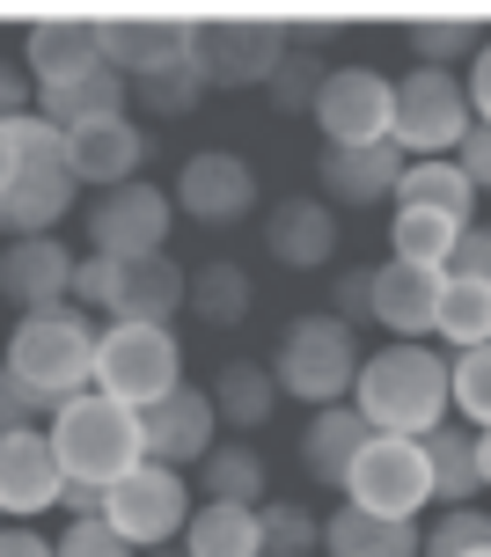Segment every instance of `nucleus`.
<instances>
[{
    "label": "nucleus",
    "instance_id": "nucleus-50",
    "mask_svg": "<svg viewBox=\"0 0 491 557\" xmlns=\"http://www.w3.org/2000/svg\"><path fill=\"white\" fill-rule=\"evenodd\" d=\"M477 484H484V492H491V425H484V433H477Z\"/></svg>",
    "mask_w": 491,
    "mask_h": 557
},
{
    "label": "nucleus",
    "instance_id": "nucleus-19",
    "mask_svg": "<svg viewBox=\"0 0 491 557\" xmlns=\"http://www.w3.org/2000/svg\"><path fill=\"white\" fill-rule=\"evenodd\" d=\"M59 455L45 441V425H29V433H0V513L8 521H29V513H45L59 506Z\"/></svg>",
    "mask_w": 491,
    "mask_h": 557
},
{
    "label": "nucleus",
    "instance_id": "nucleus-49",
    "mask_svg": "<svg viewBox=\"0 0 491 557\" xmlns=\"http://www.w3.org/2000/svg\"><path fill=\"white\" fill-rule=\"evenodd\" d=\"M59 506H66V521H88V513H103V492L96 484H59Z\"/></svg>",
    "mask_w": 491,
    "mask_h": 557
},
{
    "label": "nucleus",
    "instance_id": "nucleus-53",
    "mask_svg": "<svg viewBox=\"0 0 491 557\" xmlns=\"http://www.w3.org/2000/svg\"><path fill=\"white\" fill-rule=\"evenodd\" d=\"M477 557H491V550H477Z\"/></svg>",
    "mask_w": 491,
    "mask_h": 557
},
{
    "label": "nucleus",
    "instance_id": "nucleus-33",
    "mask_svg": "<svg viewBox=\"0 0 491 557\" xmlns=\"http://www.w3.org/2000/svg\"><path fill=\"white\" fill-rule=\"evenodd\" d=\"M418 447H426L433 499H440V506H477V492H484V484H477V441H469L463 425H433Z\"/></svg>",
    "mask_w": 491,
    "mask_h": 557
},
{
    "label": "nucleus",
    "instance_id": "nucleus-40",
    "mask_svg": "<svg viewBox=\"0 0 491 557\" xmlns=\"http://www.w3.org/2000/svg\"><path fill=\"white\" fill-rule=\"evenodd\" d=\"M404 45H410V59H418V66H447V74H455L463 59H477L484 29H477V23H410Z\"/></svg>",
    "mask_w": 491,
    "mask_h": 557
},
{
    "label": "nucleus",
    "instance_id": "nucleus-1",
    "mask_svg": "<svg viewBox=\"0 0 491 557\" xmlns=\"http://www.w3.org/2000/svg\"><path fill=\"white\" fill-rule=\"evenodd\" d=\"M353 411L389 441H426L447 425V360L433 345H382L375 360H359Z\"/></svg>",
    "mask_w": 491,
    "mask_h": 557
},
{
    "label": "nucleus",
    "instance_id": "nucleus-25",
    "mask_svg": "<svg viewBox=\"0 0 491 557\" xmlns=\"http://www.w3.org/2000/svg\"><path fill=\"white\" fill-rule=\"evenodd\" d=\"M133 88V103L147 117H192L206 96H213V82H206V59L192 52V23H184V52L169 59V66H155V74H139V82H125Z\"/></svg>",
    "mask_w": 491,
    "mask_h": 557
},
{
    "label": "nucleus",
    "instance_id": "nucleus-6",
    "mask_svg": "<svg viewBox=\"0 0 491 557\" xmlns=\"http://www.w3.org/2000/svg\"><path fill=\"white\" fill-rule=\"evenodd\" d=\"M176 382H184V345H176V331L96 323V374H88L96 396L125 404V411H147V404H162Z\"/></svg>",
    "mask_w": 491,
    "mask_h": 557
},
{
    "label": "nucleus",
    "instance_id": "nucleus-5",
    "mask_svg": "<svg viewBox=\"0 0 491 557\" xmlns=\"http://www.w3.org/2000/svg\"><path fill=\"white\" fill-rule=\"evenodd\" d=\"M74 301L103 308V323H147L169 331L184 315V264L176 257H82L74 264Z\"/></svg>",
    "mask_w": 491,
    "mask_h": 557
},
{
    "label": "nucleus",
    "instance_id": "nucleus-2",
    "mask_svg": "<svg viewBox=\"0 0 491 557\" xmlns=\"http://www.w3.org/2000/svg\"><path fill=\"white\" fill-rule=\"evenodd\" d=\"M0 367H8V374H15L45 411H59V404H66V396H82L88 374H96V315L74 308V301L37 308V315H23V323L8 331Z\"/></svg>",
    "mask_w": 491,
    "mask_h": 557
},
{
    "label": "nucleus",
    "instance_id": "nucleus-29",
    "mask_svg": "<svg viewBox=\"0 0 491 557\" xmlns=\"http://www.w3.org/2000/svg\"><path fill=\"white\" fill-rule=\"evenodd\" d=\"M396 206H418V213H440V221L469 227L477 221V184H469L455 162H404V176H396Z\"/></svg>",
    "mask_w": 491,
    "mask_h": 557
},
{
    "label": "nucleus",
    "instance_id": "nucleus-45",
    "mask_svg": "<svg viewBox=\"0 0 491 557\" xmlns=\"http://www.w3.org/2000/svg\"><path fill=\"white\" fill-rule=\"evenodd\" d=\"M455 169L477 184V198H491V125H469V133H463V147H455Z\"/></svg>",
    "mask_w": 491,
    "mask_h": 557
},
{
    "label": "nucleus",
    "instance_id": "nucleus-41",
    "mask_svg": "<svg viewBox=\"0 0 491 557\" xmlns=\"http://www.w3.org/2000/svg\"><path fill=\"white\" fill-rule=\"evenodd\" d=\"M330 315H337L345 331L375 323V264H345V272H337V286H330Z\"/></svg>",
    "mask_w": 491,
    "mask_h": 557
},
{
    "label": "nucleus",
    "instance_id": "nucleus-9",
    "mask_svg": "<svg viewBox=\"0 0 491 557\" xmlns=\"http://www.w3.org/2000/svg\"><path fill=\"white\" fill-rule=\"evenodd\" d=\"M337 492H345V506H359V513H382V521H418V513L433 506L426 447L375 433V441L353 455V470H345V484H337Z\"/></svg>",
    "mask_w": 491,
    "mask_h": 557
},
{
    "label": "nucleus",
    "instance_id": "nucleus-8",
    "mask_svg": "<svg viewBox=\"0 0 491 557\" xmlns=\"http://www.w3.org/2000/svg\"><path fill=\"white\" fill-rule=\"evenodd\" d=\"M192 506H198L192 476L162 470V462H133L118 484H103V521L118 529V543H133V550H162L169 535H184Z\"/></svg>",
    "mask_w": 491,
    "mask_h": 557
},
{
    "label": "nucleus",
    "instance_id": "nucleus-36",
    "mask_svg": "<svg viewBox=\"0 0 491 557\" xmlns=\"http://www.w3.org/2000/svg\"><path fill=\"white\" fill-rule=\"evenodd\" d=\"M257 550H265V557H316V550H323V521H316L308 506L265 499V506H257Z\"/></svg>",
    "mask_w": 491,
    "mask_h": 557
},
{
    "label": "nucleus",
    "instance_id": "nucleus-31",
    "mask_svg": "<svg viewBox=\"0 0 491 557\" xmlns=\"http://www.w3.org/2000/svg\"><path fill=\"white\" fill-rule=\"evenodd\" d=\"M192 499H220V506H265V455L249 441L213 447L192 476Z\"/></svg>",
    "mask_w": 491,
    "mask_h": 557
},
{
    "label": "nucleus",
    "instance_id": "nucleus-32",
    "mask_svg": "<svg viewBox=\"0 0 491 557\" xmlns=\"http://www.w3.org/2000/svg\"><path fill=\"white\" fill-rule=\"evenodd\" d=\"M184 557H265L257 550V506L198 499L184 521Z\"/></svg>",
    "mask_w": 491,
    "mask_h": 557
},
{
    "label": "nucleus",
    "instance_id": "nucleus-47",
    "mask_svg": "<svg viewBox=\"0 0 491 557\" xmlns=\"http://www.w3.org/2000/svg\"><path fill=\"white\" fill-rule=\"evenodd\" d=\"M0 557H52V535H37L29 521H0Z\"/></svg>",
    "mask_w": 491,
    "mask_h": 557
},
{
    "label": "nucleus",
    "instance_id": "nucleus-3",
    "mask_svg": "<svg viewBox=\"0 0 491 557\" xmlns=\"http://www.w3.org/2000/svg\"><path fill=\"white\" fill-rule=\"evenodd\" d=\"M359 337L330 315V308H308V315H294L286 331H279L272 345V382L279 396H294V404H316V411H330V404H353V382H359Z\"/></svg>",
    "mask_w": 491,
    "mask_h": 557
},
{
    "label": "nucleus",
    "instance_id": "nucleus-44",
    "mask_svg": "<svg viewBox=\"0 0 491 557\" xmlns=\"http://www.w3.org/2000/svg\"><path fill=\"white\" fill-rule=\"evenodd\" d=\"M37 418H45V404H37V396H29L23 382H15V374L0 367V433H29Z\"/></svg>",
    "mask_w": 491,
    "mask_h": 557
},
{
    "label": "nucleus",
    "instance_id": "nucleus-14",
    "mask_svg": "<svg viewBox=\"0 0 491 557\" xmlns=\"http://www.w3.org/2000/svg\"><path fill=\"white\" fill-rule=\"evenodd\" d=\"M192 52L213 88H265L286 59V23H192Z\"/></svg>",
    "mask_w": 491,
    "mask_h": 557
},
{
    "label": "nucleus",
    "instance_id": "nucleus-35",
    "mask_svg": "<svg viewBox=\"0 0 491 557\" xmlns=\"http://www.w3.org/2000/svg\"><path fill=\"white\" fill-rule=\"evenodd\" d=\"M455 243H463V227L440 221V213H418V206H396V213H389V250L404 257V264H440V272H447Z\"/></svg>",
    "mask_w": 491,
    "mask_h": 557
},
{
    "label": "nucleus",
    "instance_id": "nucleus-34",
    "mask_svg": "<svg viewBox=\"0 0 491 557\" xmlns=\"http://www.w3.org/2000/svg\"><path fill=\"white\" fill-rule=\"evenodd\" d=\"M433 331L447 337L455 352H469V345H491V286H477V278H455V272H447Z\"/></svg>",
    "mask_w": 491,
    "mask_h": 557
},
{
    "label": "nucleus",
    "instance_id": "nucleus-16",
    "mask_svg": "<svg viewBox=\"0 0 491 557\" xmlns=\"http://www.w3.org/2000/svg\"><path fill=\"white\" fill-rule=\"evenodd\" d=\"M74 264H82V257L66 250L59 235H23V243L0 250V301L23 308V315L74 301Z\"/></svg>",
    "mask_w": 491,
    "mask_h": 557
},
{
    "label": "nucleus",
    "instance_id": "nucleus-22",
    "mask_svg": "<svg viewBox=\"0 0 491 557\" xmlns=\"http://www.w3.org/2000/svg\"><path fill=\"white\" fill-rule=\"evenodd\" d=\"M103 66V29L96 23H37L23 37V74L29 88H59V82H74V74H96Z\"/></svg>",
    "mask_w": 491,
    "mask_h": 557
},
{
    "label": "nucleus",
    "instance_id": "nucleus-42",
    "mask_svg": "<svg viewBox=\"0 0 491 557\" xmlns=\"http://www.w3.org/2000/svg\"><path fill=\"white\" fill-rule=\"evenodd\" d=\"M52 557H133V543H118V529H110L103 513H88V521H66Z\"/></svg>",
    "mask_w": 491,
    "mask_h": 557
},
{
    "label": "nucleus",
    "instance_id": "nucleus-27",
    "mask_svg": "<svg viewBox=\"0 0 491 557\" xmlns=\"http://www.w3.org/2000/svg\"><path fill=\"white\" fill-rule=\"evenodd\" d=\"M323 557H418V521H382V513L337 506L323 521Z\"/></svg>",
    "mask_w": 491,
    "mask_h": 557
},
{
    "label": "nucleus",
    "instance_id": "nucleus-7",
    "mask_svg": "<svg viewBox=\"0 0 491 557\" xmlns=\"http://www.w3.org/2000/svg\"><path fill=\"white\" fill-rule=\"evenodd\" d=\"M396 88V111H389V147L410 154V162H455V147L463 133L477 125L469 117V88L463 74H447V66H410Z\"/></svg>",
    "mask_w": 491,
    "mask_h": 557
},
{
    "label": "nucleus",
    "instance_id": "nucleus-15",
    "mask_svg": "<svg viewBox=\"0 0 491 557\" xmlns=\"http://www.w3.org/2000/svg\"><path fill=\"white\" fill-rule=\"evenodd\" d=\"M147 154H155V139L139 133L133 117H103V125H82V133H59V162H66V176L88 184V191L139 184Z\"/></svg>",
    "mask_w": 491,
    "mask_h": 557
},
{
    "label": "nucleus",
    "instance_id": "nucleus-28",
    "mask_svg": "<svg viewBox=\"0 0 491 557\" xmlns=\"http://www.w3.org/2000/svg\"><path fill=\"white\" fill-rule=\"evenodd\" d=\"M96 29H103V66L125 74V82H139V74H155V66H169L184 52V23H139V15H125V23H96Z\"/></svg>",
    "mask_w": 491,
    "mask_h": 557
},
{
    "label": "nucleus",
    "instance_id": "nucleus-21",
    "mask_svg": "<svg viewBox=\"0 0 491 557\" xmlns=\"http://www.w3.org/2000/svg\"><path fill=\"white\" fill-rule=\"evenodd\" d=\"M265 250L286 272H316L337 250V213H330L323 198H279L272 213H265Z\"/></svg>",
    "mask_w": 491,
    "mask_h": 557
},
{
    "label": "nucleus",
    "instance_id": "nucleus-46",
    "mask_svg": "<svg viewBox=\"0 0 491 557\" xmlns=\"http://www.w3.org/2000/svg\"><path fill=\"white\" fill-rule=\"evenodd\" d=\"M469 117H477V125H491V37L484 45H477V59H469Z\"/></svg>",
    "mask_w": 491,
    "mask_h": 557
},
{
    "label": "nucleus",
    "instance_id": "nucleus-18",
    "mask_svg": "<svg viewBox=\"0 0 491 557\" xmlns=\"http://www.w3.org/2000/svg\"><path fill=\"white\" fill-rule=\"evenodd\" d=\"M74 176H66V162L59 154H45V162H15V176H8V191H0V235L8 243H23V235H52L66 213H74Z\"/></svg>",
    "mask_w": 491,
    "mask_h": 557
},
{
    "label": "nucleus",
    "instance_id": "nucleus-23",
    "mask_svg": "<svg viewBox=\"0 0 491 557\" xmlns=\"http://www.w3.org/2000/svg\"><path fill=\"white\" fill-rule=\"evenodd\" d=\"M125 103H133V88H125V74H110V66L74 74V82H59V88H37V117L52 133H82V125L125 117Z\"/></svg>",
    "mask_w": 491,
    "mask_h": 557
},
{
    "label": "nucleus",
    "instance_id": "nucleus-11",
    "mask_svg": "<svg viewBox=\"0 0 491 557\" xmlns=\"http://www.w3.org/2000/svg\"><path fill=\"white\" fill-rule=\"evenodd\" d=\"M169 206L198 227H235L257 213V169L243 154H228V147H198L192 162L176 169V191Z\"/></svg>",
    "mask_w": 491,
    "mask_h": 557
},
{
    "label": "nucleus",
    "instance_id": "nucleus-39",
    "mask_svg": "<svg viewBox=\"0 0 491 557\" xmlns=\"http://www.w3.org/2000/svg\"><path fill=\"white\" fill-rule=\"evenodd\" d=\"M447 411H463L477 433L491 425V345H469L447 360Z\"/></svg>",
    "mask_w": 491,
    "mask_h": 557
},
{
    "label": "nucleus",
    "instance_id": "nucleus-30",
    "mask_svg": "<svg viewBox=\"0 0 491 557\" xmlns=\"http://www.w3.org/2000/svg\"><path fill=\"white\" fill-rule=\"evenodd\" d=\"M257 301V286H249L243 264H228V257H206L198 272H184V308H192L198 323H213V331H235Z\"/></svg>",
    "mask_w": 491,
    "mask_h": 557
},
{
    "label": "nucleus",
    "instance_id": "nucleus-43",
    "mask_svg": "<svg viewBox=\"0 0 491 557\" xmlns=\"http://www.w3.org/2000/svg\"><path fill=\"white\" fill-rule=\"evenodd\" d=\"M447 272L491 286V221H469L463 227V243H455V257H447Z\"/></svg>",
    "mask_w": 491,
    "mask_h": 557
},
{
    "label": "nucleus",
    "instance_id": "nucleus-20",
    "mask_svg": "<svg viewBox=\"0 0 491 557\" xmlns=\"http://www.w3.org/2000/svg\"><path fill=\"white\" fill-rule=\"evenodd\" d=\"M396 176H404V154L396 147H323L316 154V184H323V206H382L396 198Z\"/></svg>",
    "mask_w": 491,
    "mask_h": 557
},
{
    "label": "nucleus",
    "instance_id": "nucleus-52",
    "mask_svg": "<svg viewBox=\"0 0 491 557\" xmlns=\"http://www.w3.org/2000/svg\"><path fill=\"white\" fill-rule=\"evenodd\" d=\"M155 557H169V550H155Z\"/></svg>",
    "mask_w": 491,
    "mask_h": 557
},
{
    "label": "nucleus",
    "instance_id": "nucleus-51",
    "mask_svg": "<svg viewBox=\"0 0 491 557\" xmlns=\"http://www.w3.org/2000/svg\"><path fill=\"white\" fill-rule=\"evenodd\" d=\"M8 176H15V147H8V133H0V191H8Z\"/></svg>",
    "mask_w": 491,
    "mask_h": 557
},
{
    "label": "nucleus",
    "instance_id": "nucleus-38",
    "mask_svg": "<svg viewBox=\"0 0 491 557\" xmlns=\"http://www.w3.org/2000/svg\"><path fill=\"white\" fill-rule=\"evenodd\" d=\"M477 550H491L484 506H447L433 529H418V557H477Z\"/></svg>",
    "mask_w": 491,
    "mask_h": 557
},
{
    "label": "nucleus",
    "instance_id": "nucleus-24",
    "mask_svg": "<svg viewBox=\"0 0 491 557\" xmlns=\"http://www.w3.org/2000/svg\"><path fill=\"white\" fill-rule=\"evenodd\" d=\"M375 441V425L353 411V404H330V411H316L308 425H300V470L316 476V484H345V470H353V455Z\"/></svg>",
    "mask_w": 491,
    "mask_h": 557
},
{
    "label": "nucleus",
    "instance_id": "nucleus-13",
    "mask_svg": "<svg viewBox=\"0 0 491 557\" xmlns=\"http://www.w3.org/2000/svg\"><path fill=\"white\" fill-rule=\"evenodd\" d=\"M220 447V418H213V396L176 382L162 404L139 411V455L162 462V470H198L206 455Z\"/></svg>",
    "mask_w": 491,
    "mask_h": 557
},
{
    "label": "nucleus",
    "instance_id": "nucleus-4",
    "mask_svg": "<svg viewBox=\"0 0 491 557\" xmlns=\"http://www.w3.org/2000/svg\"><path fill=\"white\" fill-rule=\"evenodd\" d=\"M52 455H59V476L66 484H118V476L133 470V462H147L139 455V411H125V404H110V396L82 389V396H66L52 411Z\"/></svg>",
    "mask_w": 491,
    "mask_h": 557
},
{
    "label": "nucleus",
    "instance_id": "nucleus-17",
    "mask_svg": "<svg viewBox=\"0 0 491 557\" xmlns=\"http://www.w3.org/2000/svg\"><path fill=\"white\" fill-rule=\"evenodd\" d=\"M440 286H447L440 264H404V257L375 264V323L389 331V345H426L433 337Z\"/></svg>",
    "mask_w": 491,
    "mask_h": 557
},
{
    "label": "nucleus",
    "instance_id": "nucleus-48",
    "mask_svg": "<svg viewBox=\"0 0 491 557\" xmlns=\"http://www.w3.org/2000/svg\"><path fill=\"white\" fill-rule=\"evenodd\" d=\"M23 111H37V88H29L23 66H0V117H23Z\"/></svg>",
    "mask_w": 491,
    "mask_h": 557
},
{
    "label": "nucleus",
    "instance_id": "nucleus-26",
    "mask_svg": "<svg viewBox=\"0 0 491 557\" xmlns=\"http://www.w3.org/2000/svg\"><path fill=\"white\" fill-rule=\"evenodd\" d=\"M206 396H213V418L235 425V433H257V425H272V411H279V382H272L265 360H228Z\"/></svg>",
    "mask_w": 491,
    "mask_h": 557
},
{
    "label": "nucleus",
    "instance_id": "nucleus-12",
    "mask_svg": "<svg viewBox=\"0 0 491 557\" xmlns=\"http://www.w3.org/2000/svg\"><path fill=\"white\" fill-rule=\"evenodd\" d=\"M169 221H176L169 191L139 176V184L96 191V206H88V243H96V257H155L169 243Z\"/></svg>",
    "mask_w": 491,
    "mask_h": 557
},
{
    "label": "nucleus",
    "instance_id": "nucleus-10",
    "mask_svg": "<svg viewBox=\"0 0 491 557\" xmlns=\"http://www.w3.org/2000/svg\"><path fill=\"white\" fill-rule=\"evenodd\" d=\"M389 111H396V88L375 66H330L316 88V133L323 147H382L389 139Z\"/></svg>",
    "mask_w": 491,
    "mask_h": 557
},
{
    "label": "nucleus",
    "instance_id": "nucleus-37",
    "mask_svg": "<svg viewBox=\"0 0 491 557\" xmlns=\"http://www.w3.org/2000/svg\"><path fill=\"white\" fill-rule=\"evenodd\" d=\"M323 74H330L323 52H294V45H286V59H279L272 82H265L272 111H279V117H308V111H316V88H323Z\"/></svg>",
    "mask_w": 491,
    "mask_h": 557
}]
</instances>
